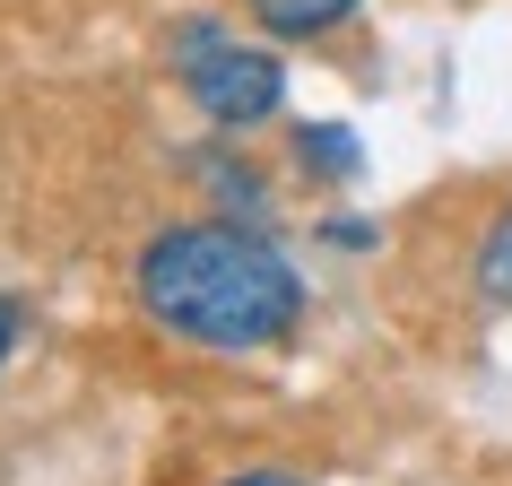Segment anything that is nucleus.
I'll return each instance as SVG.
<instances>
[{
    "label": "nucleus",
    "instance_id": "f257e3e1",
    "mask_svg": "<svg viewBox=\"0 0 512 486\" xmlns=\"http://www.w3.org/2000/svg\"><path fill=\"white\" fill-rule=\"evenodd\" d=\"M139 304L157 330L191 348L252 356L304 322V278L270 235H252L235 217H183L139 252Z\"/></svg>",
    "mask_w": 512,
    "mask_h": 486
},
{
    "label": "nucleus",
    "instance_id": "f03ea898",
    "mask_svg": "<svg viewBox=\"0 0 512 486\" xmlns=\"http://www.w3.org/2000/svg\"><path fill=\"white\" fill-rule=\"evenodd\" d=\"M183 87L217 131H261L287 105V61L261 53V44H235L217 27H191L183 35Z\"/></svg>",
    "mask_w": 512,
    "mask_h": 486
},
{
    "label": "nucleus",
    "instance_id": "7ed1b4c3",
    "mask_svg": "<svg viewBox=\"0 0 512 486\" xmlns=\"http://www.w3.org/2000/svg\"><path fill=\"white\" fill-rule=\"evenodd\" d=\"M348 18H356V0H252V27L278 35V44H313V35L348 27Z\"/></svg>",
    "mask_w": 512,
    "mask_h": 486
},
{
    "label": "nucleus",
    "instance_id": "20e7f679",
    "mask_svg": "<svg viewBox=\"0 0 512 486\" xmlns=\"http://www.w3.org/2000/svg\"><path fill=\"white\" fill-rule=\"evenodd\" d=\"M296 157L313 165V174H339V183H348L356 165H365V148H356L348 122H304V131H296Z\"/></svg>",
    "mask_w": 512,
    "mask_h": 486
},
{
    "label": "nucleus",
    "instance_id": "39448f33",
    "mask_svg": "<svg viewBox=\"0 0 512 486\" xmlns=\"http://www.w3.org/2000/svg\"><path fill=\"white\" fill-rule=\"evenodd\" d=\"M478 296L512 304V191H504V209H495V226H486V243H478Z\"/></svg>",
    "mask_w": 512,
    "mask_h": 486
},
{
    "label": "nucleus",
    "instance_id": "423d86ee",
    "mask_svg": "<svg viewBox=\"0 0 512 486\" xmlns=\"http://www.w3.org/2000/svg\"><path fill=\"white\" fill-rule=\"evenodd\" d=\"M18 330H27V313H18V296H0V365H9V348H18Z\"/></svg>",
    "mask_w": 512,
    "mask_h": 486
},
{
    "label": "nucleus",
    "instance_id": "0eeeda50",
    "mask_svg": "<svg viewBox=\"0 0 512 486\" xmlns=\"http://www.w3.org/2000/svg\"><path fill=\"white\" fill-rule=\"evenodd\" d=\"M226 486H304L296 469H243V478H226Z\"/></svg>",
    "mask_w": 512,
    "mask_h": 486
}]
</instances>
